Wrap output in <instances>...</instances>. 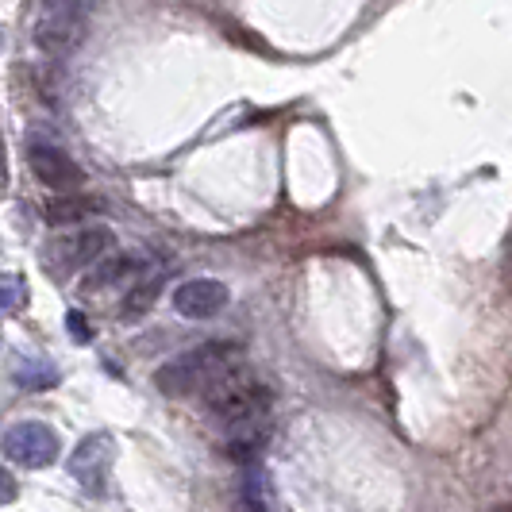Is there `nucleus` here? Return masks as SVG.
Here are the masks:
<instances>
[{
  "label": "nucleus",
  "mask_w": 512,
  "mask_h": 512,
  "mask_svg": "<svg viewBox=\"0 0 512 512\" xmlns=\"http://www.w3.org/2000/svg\"><path fill=\"white\" fill-rule=\"evenodd\" d=\"M262 447H266V432H262V424H239V428H231L228 455L235 462L255 459Z\"/></svg>",
  "instance_id": "11"
},
{
  "label": "nucleus",
  "mask_w": 512,
  "mask_h": 512,
  "mask_svg": "<svg viewBox=\"0 0 512 512\" xmlns=\"http://www.w3.org/2000/svg\"><path fill=\"white\" fill-rule=\"evenodd\" d=\"M112 470H116V439L108 432H93L77 443L74 459H70V474H74L85 493L104 497L112 489Z\"/></svg>",
  "instance_id": "4"
},
{
  "label": "nucleus",
  "mask_w": 512,
  "mask_h": 512,
  "mask_svg": "<svg viewBox=\"0 0 512 512\" xmlns=\"http://www.w3.org/2000/svg\"><path fill=\"white\" fill-rule=\"evenodd\" d=\"M101 201L97 197H85V193H74V197H58L47 205V224H77V220H85L89 212H97Z\"/></svg>",
  "instance_id": "9"
},
{
  "label": "nucleus",
  "mask_w": 512,
  "mask_h": 512,
  "mask_svg": "<svg viewBox=\"0 0 512 512\" xmlns=\"http://www.w3.org/2000/svg\"><path fill=\"white\" fill-rule=\"evenodd\" d=\"M235 512H266V509H262L258 501H243V505H239V509H235Z\"/></svg>",
  "instance_id": "17"
},
{
  "label": "nucleus",
  "mask_w": 512,
  "mask_h": 512,
  "mask_svg": "<svg viewBox=\"0 0 512 512\" xmlns=\"http://www.w3.org/2000/svg\"><path fill=\"white\" fill-rule=\"evenodd\" d=\"M12 378L24 389H51V385H58V366H51L47 359H24L16 362Z\"/></svg>",
  "instance_id": "12"
},
{
  "label": "nucleus",
  "mask_w": 512,
  "mask_h": 512,
  "mask_svg": "<svg viewBox=\"0 0 512 512\" xmlns=\"http://www.w3.org/2000/svg\"><path fill=\"white\" fill-rule=\"evenodd\" d=\"M16 493H20V489H16V478L0 466V505H12V501H16Z\"/></svg>",
  "instance_id": "15"
},
{
  "label": "nucleus",
  "mask_w": 512,
  "mask_h": 512,
  "mask_svg": "<svg viewBox=\"0 0 512 512\" xmlns=\"http://www.w3.org/2000/svg\"><path fill=\"white\" fill-rule=\"evenodd\" d=\"M35 47L51 58L74 54L85 35H89V8L74 0H58V4H39L35 12Z\"/></svg>",
  "instance_id": "3"
},
{
  "label": "nucleus",
  "mask_w": 512,
  "mask_h": 512,
  "mask_svg": "<svg viewBox=\"0 0 512 512\" xmlns=\"http://www.w3.org/2000/svg\"><path fill=\"white\" fill-rule=\"evenodd\" d=\"M228 305V285L212 282V278H193L174 289V308L185 320H212Z\"/></svg>",
  "instance_id": "7"
},
{
  "label": "nucleus",
  "mask_w": 512,
  "mask_h": 512,
  "mask_svg": "<svg viewBox=\"0 0 512 512\" xmlns=\"http://www.w3.org/2000/svg\"><path fill=\"white\" fill-rule=\"evenodd\" d=\"M108 243H112L108 228H85L74 231V235H58L47 247V266L54 270V278L70 274V270H85L89 262H97L108 251Z\"/></svg>",
  "instance_id": "6"
},
{
  "label": "nucleus",
  "mask_w": 512,
  "mask_h": 512,
  "mask_svg": "<svg viewBox=\"0 0 512 512\" xmlns=\"http://www.w3.org/2000/svg\"><path fill=\"white\" fill-rule=\"evenodd\" d=\"M27 166H31V174L43 181L47 189H58V193H70V189H77L85 181L81 166L70 154L58 151V147H43V143L27 151Z\"/></svg>",
  "instance_id": "8"
},
{
  "label": "nucleus",
  "mask_w": 512,
  "mask_h": 512,
  "mask_svg": "<svg viewBox=\"0 0 512 512\" xmlns=\"http://www.w3.org/2000/svg\"><path fill=\"white\" fill-rule=\"evenodd\" d=\"M0 447H4V459L20 462L27 470H43V466H51L58 459V436H54L47 424H39V420H24V424H12L4 439H0Z\"/></svg>",
  "instance_id": "5"
},
{
  "label": "nucleus",
  "mask_w": 512,
  "mask_h": 512,
  "mask_svg": "<svg viewBox=\"0 0 512 512\" xmlns=\"http://www.w3.org/2000/svg\"><path fill=\"white\" fill-rule=\"evenodd\" d=\"M27 305V282L16 270H0V316H12Z\"/></svg>",
  "instance_id": "13"
},
{
  "label": "nucleus",
  "mask_w": 512,
  "mask_h": 512,
  "mask_svg": "<svg viewBox=\"0 0 512 512\" xmlns=\"http://www.w3.org/2000/svg\"><path fill=\"white\" fill-rule=\"evenodd\" d=\"M493 512H512V505H501V509H493Z\"/></svg>",
  "instance_id": "18"
},
{
  "label": "nucleus",
  "mask_w": 512,
  "mask_h": 512,
  "mask_svg": "<svg viewBox=\"0 0 512 512\" xmlns=\"http://www.w3.org/2000/svg\"><path fill=\"white\" fill-rule=\"evenodd\" d=\"M208 405H212V412H216L228 428L262 424V416L274 405V393L258 382V378L243 374V366H239V370H231L224 382H216L208 389Z\"/></svg>",
  "instance_id": "2"
},
{
  "label": "nucleus",
  "mask_w": 512,
  "mask_h": 512,
  "mask_svg": "<svg viewBox=\"0 0 512 512\" xmlns=\"http://www.w3.org/2000/svg\"><path fill=\"white\" fill-rule=\"evenodd\" d=\"M158 285H162V278H147V282L139 285V289H131L120 316H124V320H135V316H143V312H147V305H151L154 297H158Z\"/></svg>",
  "instance_id": "14"
},
{
  "label": "nucleus",
  "mask_w": 512,
  "mask_h": 512,
  "mask_svg": "<svg viewBox=\"0 0 512 512\" xmlns=\"http://www.w3.org/2000/svg\"><path fill=\"white\" fill-rule=\"evenodd\" d=\"M66 324H70V332H74L77 343H89V339H93V328L81 320V312H70V320H66Z\"/></svg>",
  "instance_id": "16"
},
{
  "label": "nucleus",
  "mask_w": 512,
  "mask_h": 512,
  "mask_svg": "<svg viewBox=\"0 0 512 512\" xmlns=\"http://www.w3.org/2000/svg\"><path fill=\"white\" fill-rule=\"evenodd\" d=\"M239 362H243L239 343H228V339L201 343V347L185 351L178 359H170L166 366H158L154 385L166 397H189V393H201V389L208 393L216 382H224L231 370H239Z\"/></svg>",
  "instance_id": "1"
},
{
  "label": "nucleus",
  "mask_w": 512,
  "mask_h": 512,
  "mask_svg": "<svg viewBox=\"0 0 512 512\" xmlns=\"http://www.w3.org/2000/svg\"><path fill=\"white\" fill-rule=\"evenodd\" d=\"M131 274H139V262H135V258H112V262L97 266V270L85 278V293H101V289L124 282Z\"/></svg>",
  "instance_id": "10"
}]
</instances>
